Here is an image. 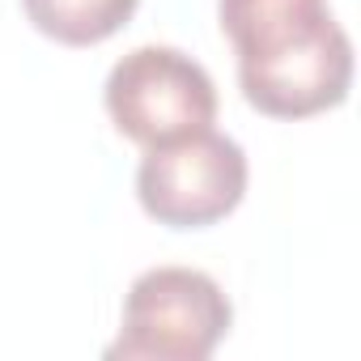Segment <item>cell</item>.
Masks as SVG:
<instances>
[{
	"label": "cell",
	"instance_id": "obj_3",
	"mask_svg": "<svg viewBox=\"0 0 361 361\" xmlns=\"http://www.w3.org/2000/svg\"><path fill=\"white\" fill-rule=\"evenodd\" d=\"M102 106L119 136L140 149H153L213 128L217 85L209 68L188 51L145 43L115 60L102 85Z\"/></svg>",
	"mask_w": 361,
	"mask_h": 361
},
{
	"label": "cell",
	"instance_id": "obj_5",
	"mask_svg": "<svg viewBox=\"0 0 361 361\" xmlns=\"http://www.w3.org/2000/svg\"><path fill=\"white\" fill-rule=\"evenodd\" d=\"M140 0H22V9L39 35L60 47H98L119 35Z\"/></svg>",
	"mask_w": 361,
	"mask_h": 361
},
{
	"label": "cell",
	"instance_id": "obj_4",
	"mask_svg": "<svg viewBox=\"0 0 361 361\" xmlns=\"http://www.w3.org/2000/svg\"><path fill=\"white\" fill-rule=\"evenodd\" d=\"M247 153L226 132H192L145 149L136 166V200L166 230H204L226 221L247 196Z\"/></svg>",
	"mask_w": 361,
	"mask_h": 361
},
{
	"label": "cell",
	"instance_id": "obj_1",
	"mask_svg": "<svg viewBox=\"0 0 361 361\" xmlns=\"http://www.w3.org/2000/svg\"><path fill=\"white\" fill-rule=\"evenodd\" d=\"M243 98L268 119H310L353 90V39L327 0H217Z\"/></svg>",
	"mask_w": 361,
	"mask_h": 361
},
{
	"label": "cell",
	"instance_id": "obj_2",
	"mask_svg": "<svg viewBox=\"0 0 361 361\" xmlns=\"http://www.w3.org/2000/svg\"><path fill=\"white\" fill-rule=\"evenodd\" d=\"M234 323L226 289L200 268H149L132 281L111 361H204Z\"/></svg>",
	"mask_w": 361,
	"mask_h": 361
}]
</instances>
